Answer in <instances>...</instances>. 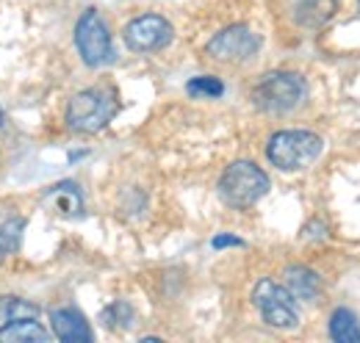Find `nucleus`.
<instances>
[{"mask_svg":"<svg viewBox=\"0 0 360 343\" xmlns=\"http://www.w3.org/2000/svg\"><path fill=\"white\" fill-rule=\"evenodd\" d=\"M269 191L266 172L258 169L252 161H236L230 164L219 180V194L233 208H250Z\"/></svg>","mask_w":360,"mask_h":343,"instance_id":"7ed1b4c3","label":"nucleus"},{"mask_svg":"<svg viewBox=\"0 0 360 343\" xmlns=\"http://www.w3.org/2000/svg\"><path fill=\"white\" fill-rule=\"evenodd\" d=\"M0 316H3L6 321L37 318V316H39V307L25 299H17V297H3V299H0Z\"/></svg>","mask_w":360,"mask_h":343,"instance_id":"2eb2a0df","label":"nucleus"},{"mask_svg":"<svg viewBox=\"0 0 360 343\" xmlns=\"http://www.w3.org/2000/svg\"><path fill=\"white\" fill-rule=\"evenodd\" d=\"M0 125H3V114H0Z\"/></svg>","mask_w":360,"mask_h":343,"instance_id":"aec40b11","label":"nucleus"},{"mask_svg":"<svg viewBox=\"0 0 360 343\" xmlns=\"http://www.w3.org/2000/svg\"><path fill=\"white\" fill-rule=\"evenodd\" d=\"M22 227H25L22 219H8V221L0 224V260L8 255V252L17 250L20 235H22Z\"/></svg>","mask_w":360,"mask_h":343,"instance_id":"dca6fc26","label":"nucleus"},{"mask_svg":"<svg viewBox=\"0 0 360 343\" xmlns=\"http://www.w3.org/2000/svg\"><path fill=\"white\" fill-rule=\"evenodd\" d=\"M335 14V0H308L302 8H300V22L305 25H321L327 22L330 17Z\"/></svg>","mask_w":360,"mask_h":343,"instance_id":"4468645a","label":"nucleus"},{"mask_svg":"<svg viewBox=\"0 0 360 343\" xmlns=\"http://www.w3.org/2000/svg\"><path fill=\"white\" fill-rule=\"evenodd\" d=\"M222 247H244V241L233 238V235H217L214 238V250H222Z\"/></svg>","mask_w":360,"mask_h":343,"instance_id":"6ab92c4d","label":"nucleus"},{"mask_svg":"<svg viewBox=\"0 0 360 343\" xmlns=\"http://www.w3.org/2000/svg\"><path fill=\"white\" fill-rule=\"evenodd\" d=\"M305 97V81L297 72H269L252 89L255 108L266 114H285L294 111Z\"/></svg>","mask_w":360,"mask_h":343,"instance_id":"20e7f679","label":"nucleus"},{"mask_svg":"<svg viewBox=\"0 0 360 343\" xmlns=\"http://www.w3.org/2000/svg\"><path fill=\"white\" fill-rule=\"evenodd\" d=\"M47 338L50 335L37 324V318H17L0 330V341L11 343H45Z\"/></svg>","mask_w":360,"mask_h":343,"instance_id":"9b49d317","label":"nucleus"},{"mask_svg":"<svg viewBox=\"0 0 360 343\" xmlns=\"http://www.w3.org/2000/svg\"><path fill=\"white\" fill-rule=\"evenodd\" d=\"M252 302L261 313V318L277 327V330H294L300 324V310H297V302L288 294V288L277 285L274 280H261L252 291Z\"/></svg>","mask_w":360,"mask_h":343,"instance_id":"39448f33","label":"nucleus"},{"mask_svg":"<svg viewBox=\"0 0 360 343\" xmlns=\"http://www.w3.org/2000/svg\"><path fill=\"white\" fill-rule=\"evenodd\" d=\"M172 42V25L158 14L136 17L125 25V44L136 53H153Z\"/></svg>","mask_w":360,"mask_h":343,"instance_id":"0eeeda50","label":"nucleus"},{"mask_svg":"<svg viewBox=\"0 0 360 343\" xmlns=\"http://www.w3.org/2000/svg\"><path fill=\"white\" fill-rule=\"evenodd\" d=\"M330 338L338 343H360V321L352 310L338 307L330 316Z\"/></svg>","mask_w":360,"mask_h":343,"instance_id":"f8f14e48","label":"nucleus"},{"mask_svg":"<svg viewBox=\"0 0 360 343\" xmlns=\"http://www.w3.org/2000/svg\"><path fill=\"white\" fill-rule=\"evenodd\" d=\"M258 47H261L258 34H252L247 25H233L208 42V56L217 61H227V64L230 61H247L258 53Z\"/></svg>","mask_w":360,"mask_h":343,"instance_id":"6e6552de","label":"nucleus"},{"mask_svg":"<svg viewBox=\"0 0 360 343\" xmlns=\"http://www.w3.org/2000/svg\"><path fill=\"white\" fill-rule=\"evenodd\" d=\"M117 111H120V103L111 89H86L70 100L67 125L81 133H97L114 119Z\"/></svg>","mask_w":360,"mask_h":343,"instance_id":"f257e3e1","label":"nucleus"},{"mask_svg":"<svg viewBox=\"0 0 360 343\" xmlns=\"http://www.w3.org/2000/svg\"><path fill=\"white\" fill-rule=\"evenodd\" d=\"M50 324H53V332L56 338L64 343H91L94 335H91L89 324L84 321V316L78 310H53L50 313Z\"/></svg>","mask_w":360,"mask_h":343,"instance_id":"1a4fd4ad","label":"nucleus"},{"mask_svg":"<svg viewBox=\"0 0 360 343\" xmlns=\"http://www.w3.org/2000/svg\"><path fill=\"white\" fill-rule=\"evenodd\" d=\"M285 288L294 299L314 302L321 291V280L316 271L305 268V266H288L285 268Z\"/></svg>","mask_w":360,"mask_h":343,"instance_id":"9d476101","label":"nucleus"},{"mask_svg":"<svg viewBox=\"0 0 360 343\" xmlns=\"http://www.w3.org/2000/svg\"><path fill=\"white\" fill-rule=\"evenodd\" d=\"M75 44H78L84 64H89V67H100L111 58V34H108V25L100 17V11H94V8L84 11V17L75 25Z\"/></svg>","mask_w":360,"mask_h":343,"instance_id":"423d86ee","label":"nucleus"},{"mask_svg":"<svg viewBox=\"0 0 360 343\" xmlns=\"http://www.w3.org/2000/svg\"><path fill=\"white\" fill-rule=\"evenodd\" d=\"M266 155L283 172L305 169L321 155V138L311 130H280L269 138Z\"/></svg>","mask_w":360,"mask_h":343,"instance_id":"f03ea898","label":"nucleus"},{"mask_svg":"<svg viewBox=\"0 0 360 343\" xmlns=\"http://www.w3.org/2000/svg\"><path fill=\"white\" fill-rule=\"evenodd\" d=\"M131 307L125 304V302H114L108 310H103V321L108 324V327H128L131 324Z\"/></svg>","mask_w":360,"mask_h":343,"instance_id":"a211bd4d","label":"nucleus"},{"mask_svg":"<svg viewBox=\"0 0 360 343\" xmlns=\"http://www.w3.org/2000/svg\"><path fill=\"white\" fill-rule=\"evenodd\" d=\"M186 91H188V94H194V97H219V94L225 91V86H222V81H219V78L202 75V78L188 81Z\"/></svg>","mask_w":360,"mask_h":343,"instance_id":"f3484780","label":"nucleus"},{"mask_svg":"<svg viewBox=\"0 0 360 343\" xmlns=\"http://www.w3.org/2000/svg\"><path fill=\"white\" fill-rule=\"evenodd\" d=\"M47 200L56 205V211L64 216L81 214V191L75 183H58L47 191Z\"/></svg>","mask_w":360,"mask_h":343,"instance_id":"ddd939ff","label":"nucleus"}]
</instances>
